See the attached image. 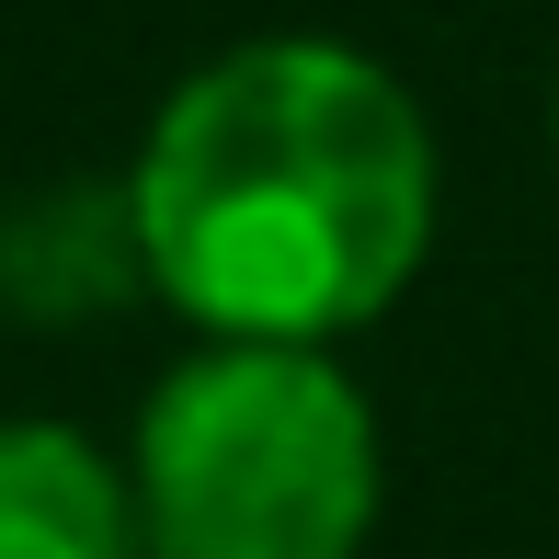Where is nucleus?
I'll return each instance as SVG.
<instances>
[{
	"instance_id": "f257e3e1",
	"label": "nucleus",
	"mask_w": 559,
	"mask_h": 559,
	"mask_svg": "<svg viewBox=\"0 0 559 559\" xmlns=\"http://www.w3.org/2000/svg\"><path fill=\"white\" fill-rule=\"evenodd\" d=\"M126 206L194 332L332 354L435 251V126L366 46L251 35L148 115Z\"/></svg>"
},
{
	"instance_id": "f03ea898",
	"label": "nucleus",
	"mask_w": 559,
	"mask_h": 559,
	"mask_svg": "<svg viewBox=\"0 0 559 559\" xmlns=\"http://www.w3.org/2000/svg\"><path fill=\"white\" fill-rule=\"evenodd\" d=\"M126 479L148 559H366L389 456L332 354L206 343L148 389Z\"/></svg>"
},
{
	"instance_id": "7ed1b4c3",
	"label": "nucleus",
	"mask_w": 559,
	"mask_h": 559,
	"mask_svg": "<svg viewBox=\"0 0 559 559\" xmlns=\"http://www.w3.org/2000/svg\"><path fill=\"white\" fill-rule=\"evenodd\" d=\"M0 559H148L138 479L69 423H0Z\"/></svg>"
},
{
	"instance_id": "20e7f679",
	"label": "nucleus",
	"mask_w": 559,
	"mask_h": 559,
	"mask_svg": "<svg viewBox=\"0 0 559 559\" xmlns=\"http://www.w3.org/2000/svg\"><path fill=\"white\" fill-rule=\"evenodd\" d=\"M148 286V240L126 183H58L23 217H0V297L23 320H104Z\"/></svg>"
},
{
	"instance_id": "39448f33",
	"label": "nucleus",
	"mask_w": 559,
	"mask_h": 559,
	"mask_svg": "<svg viewBox=\"0 0 559 559\" xmlns=\"http://www.w3.org/2000/svg\"><path fill=\"white\" fill-rule=\"evenodd\" d=\"M548 138H559V104H548Z\"/></svg>"
}]
</instances>
